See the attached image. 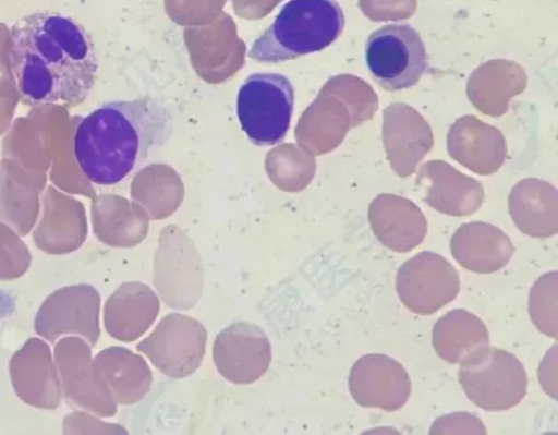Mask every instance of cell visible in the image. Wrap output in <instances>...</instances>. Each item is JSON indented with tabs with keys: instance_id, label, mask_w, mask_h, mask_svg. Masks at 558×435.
Segmentation results:
<instances>
[{
	"instance_id": "6da1fadb",
	"label": "cell",
	"mask_w": 558,
	"mask_h": 435,
	"mask_svg": "<svg viewBox=\"0 0 558 435\" xmlns=\"http://www.w3.org/2000/svg\"><path fill=\"white\" fill-rule=\"evenodd\" d=\"M9 59L21 100L75 107L89 96L99 69L95 43L73 17L39 11L10 29Z\"/></svg>"
},
{
	"instance_id": "7a4b0ae2",
	"label": "cell",
	"mask_w": 558,
	"mask_h": 435,
	"mask_svg": "<svg viewBox=\"0 0 558 435\" xmlns=\"http://www.w3.org/2000/svg\"><path fill=\"white\" fill-rule=\"evenodd\" d=\"M172 131V114L158 99L112 100L81 119L73 154L89 182L114 185L143 166L169 141Z\"/></svg>"
},
{
	"instance_id": "3957f363",
	"label": "cell",
	"mask_w": 558,
	"mask_h": 435,
	"mask_svg": "<svg viewBox=\"0 0 558 435\" xmlns=\"http://www.w3.org/2000/svg\"><path fill=\"white\" fill-rule=\"evenodd\" d=\"M344 14L336 0H290L250 46L248 58L280 63L318 52L341 35Z\"/></svg>"
},
{
	"instance_id": "277c9868",
	"label": "cell",
	"mask_w": 558,
	"mask_h": 435,
	"mask_svg": "<svg viewBox=\"0 0 558 435\" xmlns=\"http://www.w3.org/2000/svg\"><path fill=\"white\" fill-rule=\"evenodd\" d=\"M294 109V88L283 74H250L236 94V117L248 141L259 147L283 142Z\"/></svg>"
},
{
	"instance_id": "5b68a950",
	"label": "cell",
	"mask_w": 558,
	"mask_h": 435,
	"mask_svg": "<svg viewBox=\"0 0 558 435\" xmlns=\"http://www.w3.org/2000/svg\"><path fill=\"white\" fill-rule=\"evenodd\" d=\"M459 382L470 401L488 412L509 410L524 398L527 376L519 359L488 347L480 357L460 364Z\"/></svg>"
},
{
	"instance_id": "8992f818",
	"label": "cell",
	"mask_w": 558,
	"mask_h": 435,
	"mask_svg": "<svg viewBox=\"0 0 558 435\" xmlns=\"http://www.w3.org/2000/svg\"><path fill=\"white\" fill-rule=\"evenodd\" d=\"M373 80L387 90L414 86L427 68L425 45L409 24H388L374 31L365 45Z\"/></svg>"
},
{
	"instance_id": "52a82bcc",
	"label": "cell",
	"mask_w": 558,
	"mask_h": 435,
	"mask_svg": "<svg viewBox=\"0 0 558 435\" xmlns=\"http://www.w3.org/2000/svg\"><path fill=\"white\" fill-rule=\"evenodd\" d=\"M207 330L189 315L163 316L136 349L171 378H184L197 371L206 352Z\"/></svg>"
},
{
	"instance_id": "ba28073f",
	"label": "cell",
	"mask_w": 558,
	"mask_h": 435,
	"mask_svg": "<svg viewBox=\"0 0 558 435\" xmlns=\"http://www.w3.org/2000/svg\"><path fill=\"white\" fill-rule=\"evenodd\" d=\"M460 279L456 267L444 256L422 251L407 259L398 269L396 290L411 312L432 315L459 293Z\"/></svg>"
},
{
	"instance_id": "9c48e42d",
	"label": "cell",
	"mask_w": 558,
	"mask_h": 435,
	"mask_svg": "<svg viewBox=\"0 0 558 435\" xmlns=\"http://www.w3.org/2000/svg\"><path fill=\"white\" fill-rule=\"evenodd\" d=\"M179 235L160 237L154 280L169 307L190 310L202 293L203 269L194 243L184 234Z\"/></svg>"
},
{
	"instance_id": "30bf717a",
	"label": "cell",
	"mask_w": 558,
	"mask_h": 435,
	"mask_svg": "<svg viewBox=\"0 0 558 435\" xmlns=\"http://www.w3.org/2000/svg\"><path fill=\"white\" fill-rule=\"evenodd\" d=\"M213 360L219 374L236 385H248L268 371L271 346L264 330L250 323H234L216 336Z\"/></svg>"
},
{
	"instance_id": "8fae6325",
	"label": "cell",
	"mask_w": 558,
	"mask_h": 435,
	"mask_svg": "<svg viewBox=\"0 0 558 435\" xmlns=\"http://www.w3.org/2000/svg\"><path fill=\"white\" fill-rule=\"evenodd\" d=\"M348 383L357 404L388 412L401 409L411 394V379L403 365L383 353L361 357L353 364Z\"/></svg>"
},
{
	"instance_id": "7c38bea8",
	"label": "cell",
	"mask_w": 558,
	"mask_h": 435,
	"mask_svg": "<svg viewBox=\"0 0 558 435\" xmlns=\"http://www.w3.org/2000/svg\"><path fill=\"white\" fill-rule=\"evenodd\" d=\"M368 221L377 240L398 253L414 250L427 233V221L421 209L392 194L378 195L371 203Z\"/></svg>"
},
{
	"instance_id": "4fadbf2b",
	"label": "cell",
	"mask_w": 558,
	"mask_h": 435,
	"mask_svg": "<svg viewBox=\"0 0 558 435\" xmlns=\"http://www.w3.org/2000/svg\"><path fill=\"white\" fill-rule=\"evenodd\" d=\"M453 258L463 268L490 274L505 267L514 253L510 238L494 225L474 221L461 225L450 240Z\"/></svg>"
},
{
	"instance_id": "5bb4252c",
	"label": "cell",
	"mask_w": 558,
	"mask_h": 435,
	"mask_svg": "<svg viewBox=\"0 0 558 435\" xmlns=\"http://www.w3.org/2000/svg\"><path fill=\"white\" fill-rule=\"evenodd\" d=\"M432 340L435 352L452 364L473 361L489 347L484 322L462 309L447 312L434 324Z\"/></svg>"
},
{
	"instance_id": "9a60e30c",
	"label": "cell",
	"mask_w": 558,
	"mask_h": 435,
	"mask_svg": "<svg viewBox=\"0 0 558 435\" xmlns=\"http://www.w3.org/2000/svg\"><path fill=\"white\" fill-rule=\"evenodd\" d=\"M509 210L518 229L533 238H549L558 232L556 189L543 181L525 180L509 196Z\"/></svg>"
},
{
	"instance_id": "2e32d148",
	"label": "cell",
	"mask_w": 558,
	"mask_h": 435,
	"mask_svg": "<svg viewBox=\"0 0 558 435\" xmlns=\"http://www.w3.org/2000/svg\"><path fill=\"white\" fill-rule=\"evenodd\" d=\"M160 301L155 291L143 282H126L110 302V333L123 340L142 337L156 321Z\"/></svg>"
},
{
	"instance_id": "e0dca14e",
	"label": "cell",
	"mask_w": 558,
	"mask_h": 435,
	"mask_svg": "<svg viewBox=\"0 0 558 435\" xmlns=\"http://www.w3.org/2000/svg\"><path fill=\"white\" fill-rule=\"evenodd\" d=\"M429 173L430 185L426 190V203L434 209L456 217L475 213L482 205L484 193L474 179L456 169Z\"/></svg>"
},
{
	"instance_id": "ac0fdd59",
	"label": "cell",
	"mask_w": 558,
	"mask_h": 435,
	"mask_svg": "<svg viewBox=\"0 0 558 435\" xmlns=\"http://www.w3.org/2000/svg\"><path fill=\"white\" fill-rule=\"evenodd\" d=\"M109 358L110 375L119 402L133 404L141 401L153 383V374L145 359L124 348H113L109 351Z\"/></svg>"
},
{
	"instance_id": "d6986e66",
	"label": "cell",
	"mask_w": 558,
	"mask_h": 435,
	"mask_svg": "<svg viewBox=\"0 0 558 435\" xmlns=\"http://www.w3.org/2000/svg\"><path fill=\"white\" fill-rule=\"evenodd\" d=\"M529 313L533 324L544 335L558 337V273L543 274L530 290Z\"/></svg>"
},
{
	"instance_id": "ffe728a7",
	"label": "cell",
	"mask_w": 558,
	"mask_h": 435,
	"mask_svg": "<svg viewBox=\"0 0 558 435\" xmlns=\"http://www.w3.org/2000/svg\"><path fill=\"white\" fill-rule=\"evenodd\" d=\"M359 4L373 21L408 19L416 10V0H359Z\"/></svg>"
},
{
	"instance_id": "44dd1931",
	"label": "cell",
	"mask_w": 558,
	"mask_h": 435,
	"mask_svg": "<svg viewBox=\"0 0 558 435\" xmlns=\"http://www.w3.org/2000/svg\"><path fill=\"white\" fill-rule=\"evenodd\" d=\"M480 418L469 412H453L437 418L429 434H486Z\"/></svg>"
},
{
	"instance_id": "7402d4cb",
	"label": "cell",
	"mask_w": 558,
	"mask_h": 435,
	"mask_svg": "<svg viewBox=\"0 0 558 435\" xmlns=\"http://www.w3.org/2000/svg\"><path fill=\"white\" fill-rule=\"evenodd\" d=\"M538 380L543 389L557 398V345L555 343L546 353L538 367Z\"/></svg>"
},
{
	"instance_id": "603a6c76",
	"label": "cell",
	"mask_w": 558,
	"mask_h": 435,
	"mask_svg": "<svg viewBox=\"0 0 558 435\" xmlns=\"http://www.w3.org/2000/svg\"><path fill=\"white\" fill-rule=\"evenodd\" d=\"M14 309V297L9 291L0 288V319L11 316Z\"/></svg>"
}]
</instances>
